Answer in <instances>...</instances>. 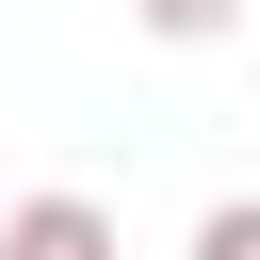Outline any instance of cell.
Listing matches in <instances>:
<instances>
[{"label": "cell", "mask_w": 260, "mask_h": 260, "mask_svg": "<svg viewBox=\"0 0 260 260\" xmlns=\"http://www.w3.org/2000/svg\"><path fill=\"white\" fill-rule=\"evenodd\" d=\"M0 260H130V244H114V211H98V195H65V179H49V195H16V211H0Z\"/></svg>", "instance_id": "1"}, {"label": "cell", "mask_w": 260, "mask_h": 260, "mask_svg": "<svg viewBox=\"0 0 260 260\" xmlns=\"http://www.w3.org/2000/svg\"><path fill=\"white\" fill-rule=\"evenodd\" d=\"M130 32H146V49H228L244 0H130Z\"/></svg>", "instance_id": "2"}, {"label": "cell", "mask_w": 260, "mask_h": 260, "mask_svg": "<svg viewBox=\"0 0 260 260\" xmlns=\"http://www.w3.org/2000/svg\"><path fill=\"white\" fill-rule=\"evenodd\" d=\"M195 260H260V195H211L195 211Z\"/></svg>", "instance_id": "3"}]
</instances>
